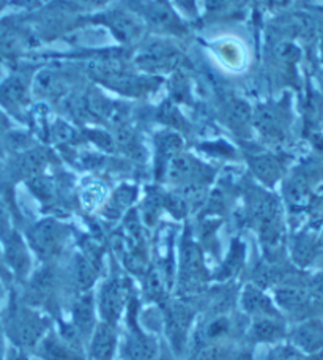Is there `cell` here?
<instances>
[{
  "instance_id": "obj_25",
  "label": "cell",
  "mask_w": 323,
  "mask_h": 360,
  "mask_svg": "<svg viewBox=\"0 0 323 360\" xmlns=\"http://www.w3.org/2000/svg\"><path fill=\"white\" fill-rule=\"evenodd\" d=\"M0 278L5 280V281H11V272H10L8 267H6V264H5L2 250H0Z\"/></svg>"
},
{
  "instance_id": "obj_15",
  "label": "cell",
  "mask_w": 323,
  "mask_h": 360,
  "mask_svg": "<svg viewBox=\"0 0 323 360\" xmlns=\"http://www.w3.org/2000/svg\"><path fill=\"white\" fill-rule=\"evenodd\" d=\"M242 307L251 318H265L273 316L281 318L282 314L275 307V302L265 294L261 288L256 285H248L242 292Z\"/></svg>"
},
{
  "instance_id": "obj_21",
  "label": "cell",
  "mask_w": 323,
  "mask_h": 360,
  "mask_svg": "<svg viewBox=\"0 0 323 360\" xmlns=\"http://www.w3.org/2000/svg\"><path fill=\"white\" fill-rule=\"evenodd\" d=\"M109 25L120 38H131L138 35L139 30L136 19L126 15V13H114V15H111V19H109Z\"/></svg>"
},
{
  "instance_id": "obj_1",
  "label": "cell",
  "mask_w": 323,
  "mask_h": 360,
  "mask_svg": "<svg viewBox=\"0 0 323 360\" xmlns=\"http://www.w3.org/2000/svg\"><path fill=\"white\" fill-rule=\"evenodd\" d=\"M2 330L15 348L27 351L34 349L49 330V319L18 299L15 294L2 316Z\"/></svg>"
},
{
  "instance_id": "obj_14",
  "label": "cell",
  "mask_w": 323,
  "mask_h": 360,
  "mask_svg": "<svg viewBox=\"0 0 323 360\" xmlns=\"http://www.w3.org/2000/svg\"><path fill=\"white\" fill-rule=\"evenodd\" d=\"M117 348V330L107 323L96 324L90 337L88 360H112Z\"/></svg>"
},
{
  "instance_id": "obj_9",
  "label": "cell",
  "mask_w": 323,
  "mask_h": 360,
  "mask_svg": "<svg viewBox=\"0 0 323 360\" xmlns=\"http://www.w3.org/2000/svg\"><path fill=\"white\" fill-rule=\"evenodd\" d=\"M290 342L306 356L320 354L323 351V318L312 316L300 321L290 332Z\"/></svg>"
},
{
  "instance_id": "obj_6",
  "label": "cell",
  "mask_w": 323,
  "mask_h": 360,
  "mask_svg": "<svg viewBox=\"0 0 323 360\" xmlns=\"http://www.w3.org/2000/svg\"><path fill=\"white\" fill-rule=\"evenodd\" d=\"M57 288H59V274L53 264H46L32 276L22 302L30 307H46L55 302Z\"/></svg>"
},
{
  "instance_id": "obj_32",
  "label": "cell",
  "mask_w": 323,
  "mask_h": 360,
  "mask_svg": "<svg viewBox=\"0 0 323 360\" xmlns=\"http://www.w3.org/2000/svg\"><path fill=\"white\" fill-rule=\"evenodd\" d=\"M320 57H322V60H323V40L320 43Z\"/></svg>"
},
{
  "instance_id": "obj_2",
  "label": "cell",
  "mask_w": 323,
  "mask_h": 360,
  "mask_svg": "<svg viewBox=\"0 0 323 360\" xmlns=\"http://www.w3.org/2000/svg\"><path fill=\"white\" fill-rule=\"evenodd\" d=\"M275 300L281 310L286 311L295 319L312 318L311 291H309V281L301 280L298 275L279 283L275 288Z\"/></svg>"
},
{
  "instance_id": "obj_16",
  "label": "cell",
  "mask_w": 323,
  "mask_h": 360,
  "mask_svg": "<svg viewBox=\"0 0 323 360\" xmlns=\"http://www.w3.org/2000/svg\"><path fill=\"white\" fill-rule=\"evenodd\" d=\"M37 348L38 356L44 360H81V351L55 333H46Z\"/></svg>"
},
{
  "instance_id": "obj_5",
  "label": "cell",
  "mask_w": 323,
  "mask_h": 360,
  "mask_svg": "<svg viewBox=\"0 0 323 360\" xmlns=\"http://www.w3.org/2000/svg\"><path fill=\"white\" fill-rule=\"evenodd\" d=\"M65 237H67V234H65L62 224L53 220L38 223L37 226L29 231L32 248L46 262L54 261L62 253Z\"/></svg>"
},
{
  "instance_id": "obj_31",
  "label": "cell",
  "mask_w": 323,
  "mask_h": 360,
  "mask_svg": "<svg viewBox=\"0 0 323 360\" xmlns=\"http://www.w3.org/2000/svg\"><path fill=\"white\" fill-rule=\"evenodd\" d=\"M79 2H82V4H101V2H105V0H79Z\"/></svg>"
},
{
  "instance_id": "obj_22",
  "label": "cell",
  "mask_w": 323,
  "mask_h": 360,
  "mask_svg": "<svg viewBox=\"0 0 323 360\" xmlns=\"http://www.w3.org/2000/svg\"><path fill=\"white\" fill-rule=\"evenodd\" d=\"M273 360H311L306 354H303L301 351H298L292 345L287 346H279L275 351L273 354Z\"/></svg>"
},
{
  "instance_id": "obj_13",
  "label": "cell",
  "mask_w": 323,
  "mask_h": 360,
  "mask_svg": "<svg viewBox=\"0 0 323 360\" xmlns=\"http://www.w3.org/2000/svg\"><path fill=\"white\" fill-rule=\"evenodd\" d=\"M287 337V327L281 318H253L248 329L251 343H277Z\"/></svg>"
},
{
  "instance_id": "obj_33",
  "label": "cell",
  "mask_w": 323,
  "mask_h": 360,
  "mask_svg": "<svg viewBox=\"0 0 323 360\" xmlns=\"http://www.w3.org/2000/svg\"><path fill=\"white\" fill-rule=\"evenodd\" d=\"M2 127H4V120H2V117H0V131H2Z\"/></svg>"
},
{
  "instance_id": "obj_30",
  "label": "cell",
  "mask_w": 323,
  "mask_h": 360,
  "mask_svg": "<svg viewBox=\"0 0 323 360\" xmlns=\"http://www.w3.org/2000/svg\"><path fill=\"white\" fill-rule=\"evenodd\" d=\"M180 4H182L186 10H192L194 8V0H178Z\"/></svg>"
},
{
  "instance_id": "obj_27",
  "label": "cell",
  "mask_w": 323,
  "mask_h": 360,
  "mask_svg": "<svg viewBox=\"0 0 323 360\" xmlns=\"http://www.w3.org/2000/svg\"><path fill=\"white\" fill-rule=\"evenodd\" d=\"M157 360H177V359H176V356H173V352L169 348H166V346H163V348L158 351Z\"/></svg>"
},
{
  "instance_id": "obj_17",
  "label": "cell",
  "mask_w": 323,
  "mask_h": 360,
  "mask_svg": "<svg viewBox=\"0 0 323 360\" xmlns=\"http://www.w3.org/2000/svg\"><path fill=\"white\" fill-rule=\"evenodd\" d=\"M287 111L282 108L270 106L263 108L261 112L257 114V125L265 136L270 139H282L286 136L287 130Z\"/></svg>"
},
{
  "instance_id": "obj_29",
  "label": "cell",
  "mask_w": 323,
  "mask_h": 360,
  "mask_svg": "<svg viewBox=\"0 0 323 360\" xmlns=\"http://www.w3.org/2000/svg\"><path fill=\"white\" fill-rule=\"evenodd\" d=\"M4 354H5V345H4V330H2V326H0V360H4Z\"/></svg>"
},
{
  "instance_id": "obj_19",
  "label": "cell",
  "mask_w": 323,
  "mask_h": 360,
  "mask_svg": "<svg viewBox=\"0 0 323 360\" xmlns=\"http://www.w3.org/2000/svg\"><path fill=\"white\" fill-rule=\"evenodd\" d=\"M256 176L267 185H273L282 176L284 163L275 155H258L251 160Z\"/></svg>"
},
{
  "instance_id": "obj_23",
  "label": "cell",
  "mask_w": 323,
  "mask_h": 360,
  "mask_svg": "<svg viewBox=\"0 0 323 360\" xmlns=\"http://www.w3.org/2000/svg\"><path fill=\"white\" fill-rule=\"evenodd\" d=\"M229 119L232 124H244L249 119V108L242 101L232 103L229 108Z\"/></svg>"
},
{
  "instance_id": "obj_26",
  "label": "cell",
  "mask_w": 323,
  "mask_h": 360,
  "mask_svg": "<svg viewBox=\"0 0 323 360\" xmlns=\"http://www.w3.org/2000/svg\"><path fill=\"white\" fill-rule=\"evenodd\" d=\"M6 360H29V359H27V354H25V351L18 349V348H11L8 356H6Z\"/></svg>"
},
{
  "instance_id": "obj_12",
  "label": "cell",
  "mask_w": 323,
  "mask_h": 360,
  "mask_svg": "<svg viewBox=\"0 0 323 360\" xmlns=\"http://www.w3.org/2000/svg\"><path fill=\"white\" fill-rule=\"evenodd\" d=\"M73 327L82 340H88L96 327V300L90 291L82 292L76 297L73 305Z\"/></svg>"
},
{
  "instance_id": "obj_11",
  "label": "cell",
  "mask_w": 323,
  "mask_h": 360,
  "mask_svg": "<svg viewBox=\"0 0 323 360\" xmlns=\"http://www.w3.org/2000/svg\"><path fill=\"white\" fill-rule=\"evenodd\" d=\"M2 253L5 264L8 267V270H11V274L15 275L19 281L27 278L32 269V261L21 237L16 233H5Z\"/></svg>"
},
{
  "instance_id": "obj_28",
  "label": "cell",
  "mask_w": 323,
  "mask_h": 360,
  "mask_svg": "<svg viewBox=\"0 0 323 360\" xmlns=\"http://www.w3.org/2000/svg\"><path fill=\"white\" fill-rule=\"evenodd\" d=\"M232 360H254V357H253V354H251V352L243 351V352H240V354H237Z\"/></svg>"
},
{
  "instance_id": "obj_10",
  "label": "cell",
  "mask_w": 323,
  "mask_h": 360,
  "mask_svg": "<svg viewBox=\"0 0 323 360\" xmlns=\"http://www.w3.org/2000/svg\"><path fill=\"white\" fill-rule=\"evenodd\" d=\"M206 278V270L199 247L191 239L186 240L182 258V280L180 286L185 292L200 291Z\"/></svg>"
},
{
  "instance_id": "obj_4",
  "label": "cell",
  "mask_w": 323,
  "mask_h": 360,
  "mask_svg": "<svg viewBox=\"0 0 323 360\" xmlns=\"http://www.w3.org/2000/svg\"><path fill=\"white\" fill-rule=\"evenodd\" d=\"M194 316H196V313H194L192 308L182 300L171 302L164 308L166 333L167 338H169L171 349L177 356H182L185 352Z\"/></svg>"
},
{
  "instance_id": "obj_34",
  "label": "cell",
  "mask_w": 323,
  "mask_h": 360,
  "mask_svg": "<svg viewBox=\"0 0 323 360\" xmlns=\"http://www.w3.org/2000/svg\"><path fill=\"white\" fill-rule=\"evenodd\" d=\"M0 299H2V286H0Z\"/></svg>"
},
{
  "instance_id": "obj_18",
  "label": "cell",
  "mask_w": 323,
  "mask_h": 360,
  "mask_svg": "<svg viewBox=\"0 0 323 360\" xmlns=\"http://www.w3.org/2000/svg\"><path fill=\"white\" fill-rule=\"evenodd\" d=\"M322 253V243L312 234H300L292 243V258L300 267L314 264Z\"/></svg>"
},
{
  "instance_id": "obj_3",
  "label": "cell",
  "mask_w": 323,
  "mask_h": 360,
  "mask_svg": "<svg viewBox=\"0 0 323 360\" xmlns=\"http://www.w3.org/2000/svg\"><path fill=\"white\" fill-rule=\"evenodd\" d=\"M323 176V163L309 160L294 171L284 186V195L292 207H306L312 198V186Z\"/></svg>"
},
{
  "instance_id": "obj_8",
  "label": "cell",
  "mask_w": 323,
  "mask_h": 360,
  "mask_svg": "<svg viewBox=\"0 0 323 360\" xmlns=\"http://www.w3.org/2000/svg\"><path fill=\"white\" fill-rule=\"evenodd\" d=\"M128 299V286L121 280L112 278L103 285L98 294V310L103 323L117 326Z\"/></svg>"
},
{
  "instance_id": "obj_20",
  "label": "cell",
  "mask_w": 323,
  "mask_h": 360,
  "mask_svg": "<svg viewBox=\"0 0 323 360\" xmlns=\"http://www.w3.org/2000/svg\"><path fill=\"white\" fill-rule=\"evenodd\" d=\"M237 352L229 342L206 343L194 348L191 360H232Z\"/></svg>"
},
{
  "instance_id": "obj_24",
  "label": "cell",
  "mask_w": 323,
  "mask_h": 360,
  "mask_svg": "<svg viewBox=\"0 0 323 360\" xmlns=\"http://www.w3.org/2000/svg\"><path fill=\"white\" fill-rule=\"evenodd\" d=\"M232 4V0H206V5L211 11H219L223 8H228Z\"/></svg>"
},
{
  "instance_id": "obj_7",
  "label": "cell",
  "mask_w": 323,
  "mask_h": 360,
  "mask_svg": "<svg viewBox=\"0 0 323 360\" xmlns=\"http://www.w3.org/2000/svg\"><path fill=\"white\" fill-rule=\"evenodd\" d=\"M134 297L129 299V316L128 326L129 332L124 346V356L126 360H157L158 345L154 338L142 332L138 326V319L134 318Z\"/></svg>"
}]
</instances>
